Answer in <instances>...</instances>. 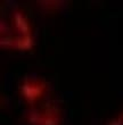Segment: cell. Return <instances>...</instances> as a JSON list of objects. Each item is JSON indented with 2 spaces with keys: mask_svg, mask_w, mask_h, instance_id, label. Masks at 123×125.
Returning <instances> with one entry per match:
<instances>
[{
  "mask_svg": "<svg viewBox=\"0 0 123 125\" xmlns=\"http://www.w3.org/2000/svg\"><path fill=\"white\" fill-rule=\"evenodd\" d=\"M20 94L29 125H62V109L47 81L39 76H26L20 85Z\"/></svg>",
  "mask_w": 123,
  "mask_h": 125,
  "instance_id": "1",
  "label": "cell"
},
{
  "mask_svg": "<svg viewBox=\"0 0 123 125\" xmlns=\"http://www.w3.org/2000/svg\"><path fill=\"white\" fill-rule=\"evenodd\" d=\"M0 46L16 51H26L33 47V34L26 14L10 0L1 3Z\"/></svg>",
  "mask_w": 123,
  "mask_h": 125,
  "instance_id": "2",
  "label": "cell"
},
{
  "mask_svg": "<svg viewBox=\"0 0 123 125\" xmlns=\"http://www.w3.org/2000/svg\"><path fill=\"white\" fill-rule=\"evenodd\" d=\"M106 125H123V112L113 117Z\"/></svg>",
  "mask_w": 123,
  "mask_h": 125,
  "instance_id": "3",
  "label": "cell"
}]
</instances>
